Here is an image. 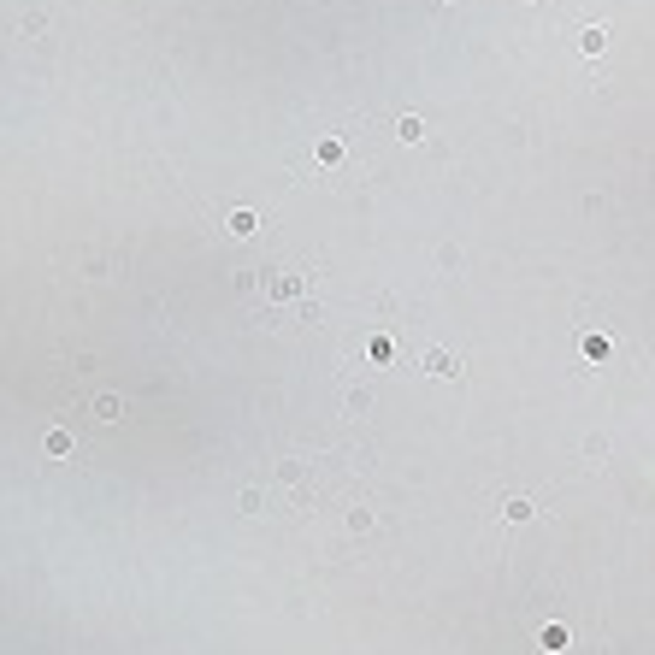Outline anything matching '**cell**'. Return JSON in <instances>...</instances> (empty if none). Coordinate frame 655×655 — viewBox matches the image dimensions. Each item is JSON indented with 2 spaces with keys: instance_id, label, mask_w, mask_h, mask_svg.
I'll use <instances>...</instances> for the list:
<instances>
[{
  "instance_id": "obj_7",
  "label": "cell",
  "mask_w": 655,
  "mask_h": 655,
  "mask_svg": "<svg viewBox=\"0 0 655 655\" xmlns=\"http://www.w3.org/2000/svg\"><path fill=\"white\" fill-rule=\"evenodd\" d=\"M336 160H343V142H331V136H325V142H319V165H336Z\"/></svg>"
},
{
  "instance_id": "obj_3",
  "label": "cell",
  "mask_w": 655,
  "mask_h": 655,
  "mask_svg": "<svg viewBox=\"0 0 655 655\" xmlns=\"http://www.w3.org/2000/svg\"><path fill=\"white\" fill-rule=\"evenodd\" d=\"M301 290H307L301 277H272V295H277V301H295Z\"/></svg>"
},
{
  "instance_id": "obj_9",
  "label": "cell",
  "mask_w": 655,
  "mask_h": 655,
  "mask_svg": "<svg viewBox=\"0 0 655 655\" xmlns=\"http://www.w3.org/2000/svg\"><path fill=\"white\" fill-rule=\"evenodd\" d=\"M254 225H260V218H254V213H231V231H236V236H248V231H254Z\"/></svg>"
},
{
  "instance_id": "obj_5",
  "label": "cell",
  "mask_w": 655,
  "mask_h": 655,
  "mask_svg": "<svg viewBox=\"0 0 655 655\" xmlns=\"http://www.w3.org/2000/svg\"><path fill=\"white\" fill-rule=\"evenodd\" d=\"M584 360H608V336H584Z\"/></svg>"
},
{
  "instance_id": "obj_6",
  "label": "cell",
  "mask_w": 655,
  "mask_h": 655,
  "mask_svg": "<svg viewBox=\"0 0 655 655\" xmlns=\"http://www.w3.org/2000/svg\"><path fill=\"white\" fill-rule=\"evenodd\" d=\"M47 455H71V431H47Z\"/></svg>"
},
{
  "instance_id": "obj_1",
  "label": "cell",
  "mask_w": 655,
  "mask_h": 655,
  "mask_svg": "<svg viewBox=\"0 0 655 655\" xmlns=\"http://www.w3.org/2000/svg\"><path fill=\"white\" fill-rule=\"evenodd\" d=\"M425 372H437V378H455V372H461V360H455L449 349H425Z\"/></svg>"
},
{
  "instance_id": "obj_2",
  "label": "cell",
  "mask_w": 655,
  "mask_h": 655,
  "mask_svg": "<svg viewBox=\"0 0 655 655\" xmlns=\"http://www.w3.org/2000/svg\"><path fill=\"white\" fill-rule=\"evenodd\" d=\"M395 136H402V142H420V136H425V118L402 113V118H395Z\"/></svg>"
},
{
  "instance_id": "obj_8",
  "label": "cell",
  "mask_w": 655,
  "mask_h": 655,
  "mask_svg": "<svg viewBox=\"0 0 655 655\" xmlns=\"http://www.w3.org/2000/svg\"><path fill=\"white\" fill-rule=\"evenodd\" d=\"M567 643V626H543V650H561Z\"/></svg>"
},
{
  "instance_id": "obj_4",
  "label": "cell",
  "mask_w": 655,
  "mask_h": 655,
  "mask_svg": "<svg viewBox=\"0 0 655 655\" xmlns=\"http://www.w3.org/2000/svg\"><path fill=\"white\" fill-rule=\"evenodd\" d=\"M602 42H608V30H597V24H590V30L579 36V47H584V54H602Z\"/></svg>"
},
{
  "instance_id": "obj_10",
  "label": "cell",
  "mask_w": 655,
  "mask_h": 655,
  "mask_svg": "<svg viewBox=\"0 0 655 655\" xmlns=\"http://www.w3.org/2000/svg\"><path fill=\"white\" fill-rule=\"evenodd\" d=\"M502 514H508L514 525H525V520H531V502H508V508H502Z\"/></svg>"
}]
</instances>
